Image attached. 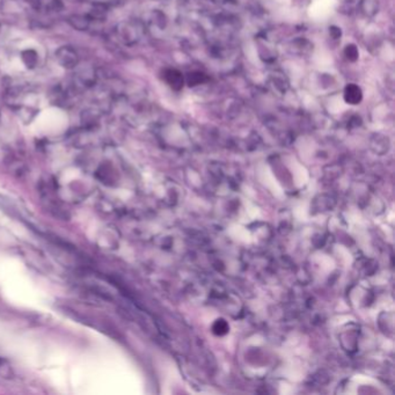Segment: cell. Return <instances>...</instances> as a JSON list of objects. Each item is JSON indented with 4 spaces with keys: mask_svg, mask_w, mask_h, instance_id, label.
Returning a JSON list of instances; mask_svg holds the SVG:
<instances>
[{
    "mask_svg": "<svg viewBox=\"0 0 395 395\" xmlns=\"http://www.w3.org/2000/svg\"><path fill=\"white\" fill-rule=\"evenodd\" d=\"M165 80H166V83H167L169 86H171L173 90H175V91H180L181 88L183 87V84H184L182 73L178 71V70H174V69L167 70V71L165 72Z\"/></svg>",
    "mask_w": 395,
    "mask_h": 395,
    "instance_id": "cell-1",
    "label": "cell"
},
{
    "mask_svg": "<svg viewBox=\"0 0 395 395\" xmlns=\"http://www.w3.org/2000/svg\"><path fill=\"white\" fill-rule=\"evenodd\" d=\"M363 99V92L355 84H349L344 90V100L349 105H358Z\"/></svg>",
    "mask_w": 395,
    "mask_h": 395,
    "instance_id": "cell-2",
    "label": "cell"
},
{
    "mask_svg": "<svg viewBox=\"0 0 395 395\" xmlns=\"http://www.w3.org/2000/svg\"><path fill=\"white\" fill-rule=\"evenodd\" d=\"M206 81H208V77H206L204 73H202V72L189 73V76H188V79H187V83L190 87L198 86V85L204 84V83H206Z\"/></svg>",
    "mask_w": 395,
    "mask_h": 395,
    "instance_id": "cell-3",
    "label": "cell"
},
{
    "mask_svg": "<svg viewBox=\"0 0 395 395\" xmlns=\"http://www.w3.org/2000/svg\"><path fill=\"white\" fill-rule=\"evenodd\" d=\"M344 55L349 61L355 62L358 60V55L359 54H358V49L356 48V46H353V44H349V46L345 47Z\"/></svg>",
    "mask_w": 395,
    "mask_h": 395,
    "instance_id": "cell-4",
    "label": "cell"
},
{
    "mask_svg": "<svg viewBox=\"0 0 395 395\" xmlns=\"http://www.w3.org/2000/svg\"><path fill=\"white\" fill-rule=\"evenodd\" d=\"M329 34H330L331 38L335 39V40H337V39L341 38L342 33H341V29L337 28V27H330L329 28Z\"/></svg>",
    "mask_w": 395,
    "mask_h": 395,
    "instance_id": "cell-5",
    "label": "cell"
}]
</instances>
